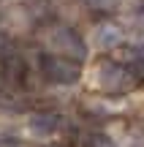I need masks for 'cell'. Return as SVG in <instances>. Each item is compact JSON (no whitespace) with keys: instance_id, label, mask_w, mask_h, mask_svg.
<instances>
[{"instance_id":"obj_2","label":"cell","mask_w":144,"mask_h":147,"mask_svg":"<svg viewBox=\"0 0 144 147\" xmlns=\"http://www.w3.org/2000/svg\"><path fill=\"white\" fill-rule=\"evenodd\" d=\"M41 71L49 82H57V84H74L82 76L79 63L68 60V57H60V55H44L41 57Z\"/></svg>"},{"instance_id":"obj_8","label":"cell","mask_w":144,"mask_h":147,"mask_svg":"<svg viewBox=\"0 0 144 147\" xmlns=\"http://www.w3.org/2000/svg\"><path fill=\"white\" fill-rule=\"evenodd\" d=\"M87 3H90L92 8H112L114 0H87Z\"/></svg>"},{"instance_id":"obj_3","label":"cell","mask_w":144,"mask_h":147,"mask_svg":"<svg viewBox=\"0 0 144 147\" xmlns=\"http://www.w3.org/2000/svg\"><path fill=\"white\" fill-rule=\"evenodd\" d=\"M49 41H52V47L57 49L54 55H60V57L76 60V63L84 57V41L76 36V30H68V27H57V30L49 36Z\"/></svg>"},{"instance_id":"obj_7","label":"cell","mask_w":144,"mask_h":147,"mask_svg":"<svg viewBox=\"0 0 144 147\" xmlns=\"http://www.w3.org/2000/svg\"><path fill=\"white\" fill-rule=\"evenodd\" d=\"M133 74H131V76H136V79H144V57L141 60H136L133 63V68H131Z\"/></svg>"},{"instance_id":"obj_6","label":"cell","mask_w":144,"mask_h":147,"mask_svg":"<svg viewBox=\"0 0 144 147\" xmlns=\"http://www.w3.org/2000/svg\"><path fill=\"white\" fill-rule=\"evenodd\" d=\"M3 63H5V74H8V76L22 79V74H25V60H22L19 52H8Z\"/></svg>"},{"instance_id":"obj_4","label":"cell","mask_w":144,"mask_h":147,"mask_svg":"<svg viewBox=\"0 0 144 147\" xmlns=\"http://www.w3.org/2000/svg\"><path fill=\"white\" fill-rule=\"evenodd\" d=\"M60 125V117L54 115V112H38V115L30 117V128L35 134H44V136H49V134H54Z\"/></svg>"},{"instance_id":"obj_9","label":"cell","mask_w":144,"mask_h":147,"mask_svg":"<svg viewBox=\"0 0 144 147\" xmlns=\"http://www.w3.org/2000/svg\"><path fill=\"white\" fill-rule=\"evenodd\" d=\"M141 14H144V5H141Z\"/></svg>"},{"instance_id":"obj_5","label":"cell","mask_w":144,"mask_h":147,"mask_svg":"<svg viewBox=\"0 0 144 147\" xmlns=\"http://www.w3.org/2000/svg\"><path fill=\"white\" fill-rule=\"evenodd\" d=\"M120 38H123V36H120V27H114V25H103V27L95 30V41H98V47H103V49L117 47Z\"/></svg>"},{"instance_id":"obj_1","label":"cell","mask_w":144,"mask_h":147,"mask_svg":"<svg viewBox=\"0 0 144 147\" xmlns=\"http://www.w3.org/2000/svg\"><path fill=\"white\" fill-rule=\"evenodd\" d=\"M95 87L106 90V93H125L133 87V76L128 68L112 63V60H103L101 65H95Z\"/></svg>"}]
</instances>
